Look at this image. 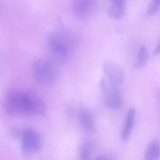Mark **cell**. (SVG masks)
<instances>
[{
    "label": "cell",
    "mask_w": 160,
    "mask_h": 160,
    "mask_svg": "<svg viewBox=\"0 0 160 160\" xmlns=\"http://www.w3.org/2000/svg\"><path fill=\"white\" fill-rule=\"evenodd\" d=\"M4 110L11 115L42 116L46 111L43 100L37 94L27 91L12 90L4 95Z\"/></svg>",
    "instance_id": "1"
},
{
    "label": "cell",
    "mask_w": 160,
    "mask_h": 160,
    "mask_svg": "<svg viewBox=\"0 0 160 160\" xmlns=\"http://www.w3.org/2000/svg\"><path fill=\"white\" fill-rule=\"evenodd\" d=\"M48 47L55 63L63 64L69 59L70 53L75 48L77 41L74 36L66 32H55L48 38Z\"/></svg>",
    "instance_id": "2"
},
{
    "label": "cell",
    "mask_w": 160,
    "mask_h": 160,
    "mask_svg": "<svg viewBox=\"0 0 160 160\" xmlns=\"http://www.w3.org/2000/svg\"><path fill=\"white\" fill-rule=\"evenodd\" d=\"M32 72L35 79L43 84H52L57 81L59 72L54 62L39 60L33 63Z\"/></svg>",
    "instance_id": "3"
},
{
    "label": "cell",
    "mask_w": 160,
    "mask_h": 160,
    "mask_svg": "<svg viewBox=\"0 0 160 160\" xmlns=\"http://www.w3.org/2000/svg\"><path fill=\"white\" fill-rule=\"evenodd\" d=\"M41 137L35 130L27 129L22 133L21 150L25 155H31L39 152L42 149Z\"/></svg>",
    "instance_id": "4"
},
{
    "label": "cell",
    "mask_w": 160,
    "mask_h": 160,
    "mask_svg": "<svg viewBox=\"0 0 160 160\" xmlns=\"http://www.w3.org/2000/svg\"><path fill=\"white\" fill-rule=\"evenodd\" d=\"M104 93V101L106 107L111 110L118 109L121 106L122 100L118 86L113 85L107 79H102L100 84Z\"/></svg>",
    "instance_id": "5"
},
{
    "label": "cell",
    "mask_w": 160,
    "mask_h": 160,
    "mask_svg": "<svg viewBox=\"0 0 160 160\" xmlns=\"http://www.w3.org/2000/svg\"><path fill=\"white\" fill-rule=\"evenodd\" d=\"M73 11L75 14L82 20L91 19L96 13L97 0H73Z\"/></svg>",
    "instance_id": "6"
},
{
    "label": "cell",
    "mask_w": 160,
    "mask_h": 160,
    "mask_svg": "<svg viewBox=\"0 0 160 160\" xmlns=\"http://www.w3.org/2000/svg\"><path fill=\"white\" fill-rule=\"evenodd\" d=\"M103 70L107 79L111 84L118 86L124 81L125 71L120 64L113 62H105L103 64Z\"/></svg>",
    "instance_id": "7"
},
{
    "label": "cell",
    "mask_w": 160,
    "mask_h": 160,
    "mask_svg": "<svg viewBox=\"0 0 160 160\" xmlns=\"http://www.w3.org/2000/svg\"><path fill=\"white\" fill-rule=\"evenodd\" d=\"M79 122L82 128L87 132L93 133L96 131L94 118L91 112L87 109H82L78 114Z\"/></svg>",
    "instance_id": "8"
},
{
    "label": "cell",
    "mask_w": 160,
    "mask_h": 160,
    "mask_svg": "<svg viewBox=\"0 0 160 160\" xmlns=\"http://www.w3.org/2000/svg\"><path fill=\"white\" fill-rule=\"evenodd\" d=\"M108 9V14L111 18L118 20L122 18L126 11V0H113Z\"/></svg>",
    "instance_id": "9"
},
{
    "label": "cell",
    "mask_w": 160,
    "mask_h": 160,
    "mask_svg": "<svg viewBox=\"0 0 160 160\" xmlns=\"http://www.w3.org/2000/svg\"><path fill=\"white\" fill-rule=\"evenodd\" d=\"M136 116V110L132 108L130 109L128 111L123 128L121 132V139L123 142H127L132 134L133 128L134 123L135 122Z\"/></svg>",
    "instance_id": "10"
},
{
    "label": "cell",
    "mask_w": 160,
    "mask_h": 160,
    "mask_svg": "<svg viewBox=\"0 0 160 160\" xmlns=\"http://www.w3.org/2000/svg\"><path fill=\"white\" fill-rule=\"evenodd\" d=\"M149 52L145 45H142L138 51V58L134 67L137 70L143 69L148 62L149 59Z\"/></svg>",
    "instance_id": "11"
},
{
    "label": "cell",
    "mask_w": 160,
    "mask_h": 160,
    "mask_svg": "<svg viewBox=\"0 0 160 160\" xmlns=\"http://www.w3.org/2000/svg\"><path fill=\"white\" fill-rule=\"evenodd\" d=\"M160 155V148L159 143L157 141L151 142L147 148L145 159L147 160H158Z\"/></svg>",
    "instance_id": "12"
},
{
    "label": "cell",
    "mask_w": 160,
    "mask_h": 160,
    "mask_svg": "<svg viewBox=\"0 0 160 160\" xmlns=\"http://www.w3.org/2000/svg\"><path fill=\"white\" fill-rule=\"evenodd\" d=\"M92 143L89 141L83 142L79 148V156L82 160H88L90 159L92 153Z\"/></svg>",
    "instance_id": "13"
},
{
    "label": "cell",
    "mask_w": 160,
    "mask_h": 160,
    "mask_svg": "<svg viewBox=\"0 0 160 160\" xmlns=\"http://www.w3.org/2000/svg\"><path fill=\"white\" fill-rule=\"evenodd\" d=\"M160 8V0H151L147 11V14L149 16L155 15Z\"/></svg>",
    "instance_id": "14"
},
{
    "label": "cell",
    "mask_w": 160,
    "mask_h": 160,
    "mask_svg": "<svg viewBox=\"0 0 160 160\" xmlns=\"http://www.w3.org/2000/svg\"><path fill=\"white\" fill-rule=\"evenodd\" d=\"M159 53H160V45L158 44L155 48V50H154L153 54H154V56H157V55H159Z\"/></svg>",
    "instance_id": "15"
},
{
    "label": "cell",
    "mask_w": 160,
    "mask_h": 160,
    "mask_svg": "<svg viewBox=\"0 0 160 160\" xmlns=\"http://www.w3.org/2000/svg\"><path fill=\"white\" fill-rule=\"evenodd\" d=\"M111 1H113V0H111Z\"/></svg>",
    "instance_id": "16"
}]
</instances>
